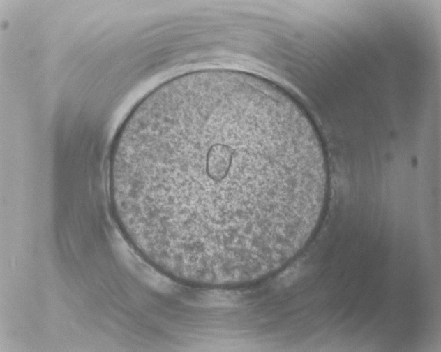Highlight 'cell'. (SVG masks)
Wrapping results in <instances>:
<instances>
[{"mask_svg": "<svg viewBox=\"0 0 441 352\" xmlns=\"http://www.w3.org/2000/svg\"><path fill=\"white\" fill-rule=\"evenodd\" d=\"M112 211L151 265L186 284L245 285L308 242L324 207L325 152L304 108L249 73L172 78L128 115L109 163Z\"/></svg>", "mask_w": 441, "mask_h": 352, "instance_id": "6da1fadb", "label": "cell"}]
</instances>
